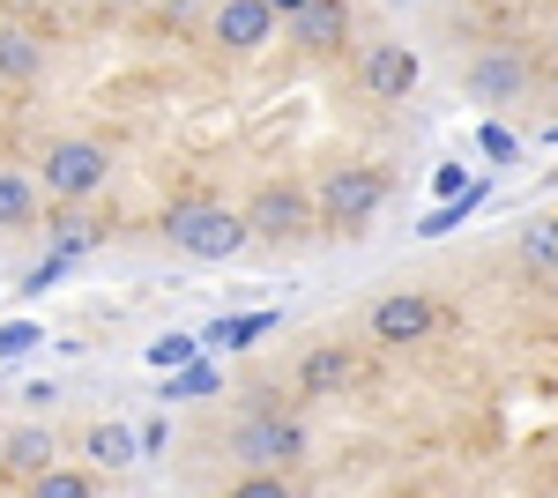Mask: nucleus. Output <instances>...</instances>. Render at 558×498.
Returning <instances> with one entry per match:
<instances>
[{
  "instance_id": "obj_1",
  "label": "nucleus",
  "mask_w": 558,
  "mask_h": 498,
  "mask_svg": "<svg viewBox=\"0 0 558 498\" xmlns=\"http://www.w3.org/2000/svg\"><path fill=\"white\" fill-rule=\"evenodd\" d=\"M165 246L186 260H239L254 246V223H246V208L223 202H172L165 208Z\"/></svg>"
},
{
  "instance_id": "obj_2",
  "label": "nucleus",
  "mask_w": 558,
  "mask_h": 498,
  "mask_svg": "<svg viewBox=\"0 0 558 498\" xmlns=\"http://www.w3.org/2000/svg\"><path fill=\"white\" fill-rule=\"evenodd\" d=\"M231 461H246V469H291V461H305V424L283 402L260 394L254 410H246V424L231 432Z\"/></svg>"
},
{
  "instance_id": "obj_3",
  "label": "nucleus",
  "mask_w": 558,
  "mask_h": 498,
  "mask_svg": "<svg viewBox=\"0 0 558 498\" xmlns=\"http://www.w3.org/2000/svg\"><path fill=\"white\" fill-rule=\"evenodd\" d=\"M320 223L328 231H357V223H373V208L387 202V179L373 165H336L328 179H320Z\"/></svg>"
},
{
  "instance_id": "obj_4",
  "label": "nucleus",
  "mask_w": 558,
  "mask_h": 498,
  "mask_svg": "<svg viewBox=\"0 0 558 498\" xmlns=\"http://www.w3.org/2000/svg\"><path fill=\"white\" fill-rule=\"evenodd\" d=\"M105 142H83V134H68V142H52L45 149V194H60V202H89L97 186H105Z\"/></svg>"
},
{
  "instance_id": "obj_5",
  "label": "nucleus",
  "mask_w": 558,
  "mask_h": 498,
  "mask_svg": "<svg viewBox=\"0 0 558 498\" xmlns=\"http://www.w3.org/2000/svg\"><path fill=\"white\" fill-rule=\"evenodd\" d=\"M417 75H425V60H417V45H402V38H373L357 52V83H365V97H380V105H402L417 89Z\"/></svg>"
},
{
  "instance_id": "obj_6",
  "label": "nucleus",
  "mask_w": 558,
  "mask_h": 498,
  "mask_svg": "<svg viewBox=\"0 0 558 498\" xmlns=\"http://www.w3.org/2000/svg\"><path fill=\"white\" fill-rule=\"evenodd\" d=\"M246 223H254L260 246H291V239H305L320 223V202H305L299 186H260L246 202Z\"/></svg>"
},
{
  "instance_id": "obj_7",
  "label": "nucleus",
  "mask_w": 558,
  "mask_h": 498,
  "mask_svg": "<svg viewBox=\"0 0 558 498\" xmlns=\"http://www.w3.org/2000/svg\"><path fill=\"white\" fill-rule=\"evenodd\" d=\"M432 328H439V305H432L425 291H387V297H373V313H365V335L387 342V350H410V342H425Z\"/></svg>"
},
{
  "instance_id": "obj_8",
  "label": "nucleus",
  "mask_w": 558,
  "mask_h": 498,
  "mask_svg": "<svg viewBox=\"0 0 558 498\" xmlns=\"http://www.w3.org/2000/svg\"><path fill=\"white\" fill-rule=\"evenodd\" d=\"M276 23H283V15H276L268 0H223V8H216V45H223V52H260V45L276 38Z\"/></svg>"
},
{
  "instance_id": "obj_9",
  "label": "nucleus",
  "mask_w": 558,
  "mask_h": 498,
  "mask_svg": "<svg viewBox=\"0 0 558 498\" xmlns=\"http://www.w3.org/2000/svg\"><path fill=\"white\" fill-rule=\"evenodd\" d=\"M350 379H357V357H350L343 342H320V350H305V357H299V394H305V402L343 394Z\"/></svg>"
},
{
  "instance_id": "obj_10",
  "label": "nucleus",
  "mask_w": 558,
  "mask_h": 498,
  "mask_svg": "<svg viewBox=\"0 0 558 498\" xmlns=\"http://www.w3.org/2000/svg\"><path fill=\"white\" fill-rule=\"evenodd\" d=\"M283 31H291V45H305V52H328V45H343V31H350V0H305Z\"/></svg>"
},
{
  "instance_id": "obj_11",
  "label": "nucleus",
  "mask_w": 558,
  "mask_h": 498,
  "mask_svg": "<svg viewBox=\"0 0 558 498\" xmlns=\"http://www.w3.org/2000/svg\"><path fill=\"white\" fill-rule=\"evenodd\" d=\"M105 246V223L83 216V208H68L60 223H45V253H60V260H83V253Z\"/></svg>"
},
{
  "instance_id": "obj_12",
  "label": "nucleus",
  "mask_w": 558,
  "mask_h": 498,
  "mask_svg": "<svg viewBox=\"0 0 558 498\" xmlns=\"http://www.w3.org/2000/svg\"><path fill=\"white\" fill-rule=\"evenodd\" d=\"M8 469L15 476H45V469H60V447H52V432L45 424H23V432H8Z\"/></svg>"
},
{
  "instance_id": "obj_13",
  "label": "nucleus",
  "mask_w": 558,
  "mask_h": 498,
  "mask_svg": "<svg viewBox=\"0 0 558 498\" xmlns=\"http://www.w3.org/2000/svg\"><path fill=\"white\" fill-rule=\"evenodd\" d=\"M0 75H8V83H38V75H45V38L15 31V23H0Z\"/></svg>"
},
{
  "instance_id": "obj_14",
  "label": "nucleus",
  "mask_w": 558,
  "mask_h": 498,
  "mask_svg": "<svg viewBox=\"0 0 558 498\" xmlns=\"http://www.w3.org/2000/svg\"><path fill=\"white\" fill-rule=\"evenodd\" d=\"M83 454L89 461H105V469H134L142 461V432H128V424H89V439H83Z\"/></svg>"
},
{
  "instance_id": "obj_15",
  "label": "nucleus",
  "mask_w": 558,
  "mask_h": 498,
  "mask_svg": "<svg viewBox=\"0 0 558 498\" xmlns=\"http://www.w3.org/2000/svg\"><path fill=\"white\" fill-rule=\"evenodd\" d=\"M268 328H276L268 305H260V313H231V320H209V328H202V350H254Z\"/></svg>"
},
{
  "instance_id": "obj_16",
  "label": "nucleus",
  "mask_w": 558,
  "mask_h": 498,
  "mask_svg": "<svg viewBox=\"0 0 558 498\" xmlns=\"http://www.w3.org/2000/svg\"><path fill=\"white\" fill-rule=\"evenodd\" d=\"M521 83H529V68H521L514 52H492V60H476V68H470V89L484 97V105H499V97H514Z\"/></svg>"
},
{
  "instance_id": "obj_17",
  "label": "nucleus",
  "mask_w": 558,
  "mask_h": 498,
  "mask_svg": "<svg viewBox=\"0 0 558 498\" xmlns=\"http://www.w3.org/2000/svg\"><path fill=\"white\" fill-rule=\"evenodd\" d=\"M23 223H38V186L23 171H0V231H23Z\"/></svg>"
},
{
  "instance_id": "obj_18",
  "label": "nucleus",
  "mask_w": 558,
  "mask_h": 498,
  "mask_svg": "<svg viewBox=\"0 0 558 498\" xmlns=\"http://www.w3.org/2000/svg\"><path fill=\"white\" fill-rule=\"evenodd\" d=\"M521 260L544 268V276L558 268V216H529V223H521Z\"/></svg>"
},
{
  "instance_id": "obj_19",
  "label": "nucleus",
  "mask_w": 558,
  "mask_h": 498,
  "mask_svg": "<svg viewBox=\"0 0 558 498\" xmlns=\"http://www.w3.org/2000/svg\"><path fill=\"white\" fill-rule=\"evenodd\" d=\"M216 387H223V373H216L209 350H202L194 365H179V373L165 379V402H194V394H216Z\"/></svg>"
},
{
  "instance_id": "obj_20",
  "label": "nucleus",
  "mask_w": 558,
  "mask_h": 498,
  "mask_svg": "<svg viewBox=\"0 0 558 498\" xmlns=\"http://www.w3.org/2000/svg\"><path fill=\"white\" fill-rule=\"evenodd\" d=\"M142 357H149V373H179V365H194V357H202V335H179L172 328V335H157Z\"/></svg>"
},
{
  "instance_id": "obj_21",
  "label": "nucleus",
  "mask_w": 558,
  "mask_h": 498,
  "mask_svg": "<svg viewBox=\"0 0 558 498\" xmlns=\"http://www.w3.org/2000/svg\"><path fill=\"white\" fill-rule=\"evenodd\" d=\"M31 498H97V484L83 469H45V476H31Z\"/></svg>"
},
{
  "instance_id": "obj_22",
  "label": "nucleus",
  "mask_w": 558,
  "mask_h": 498,
  "mask_svg": "<svg viewBox=\"0 0 558 498\" xmlns=\"http://www.w3.org/2000/svg\"><path fill=\"white\" fill-rule=\"evenodd\" d=\"M231 498H299V491H291V469H246L231 484Z\"/></svg>"
},
{
  "instance_id": "obj_23",
  "label": "nucleus",
  "mask_w": 558,
  "mask_h": 498,
  "mask_svg": "<svg viewBox=\"0 0 558 498\" xmlns=\"http://www.w3.org/2000/svg\"><path fill=\"white\" fill-rule=\"evenodd\" d=\"M484 202V186H462V202H447V208H432L425 223H417V239H447V231H454V223H462V216H470V208Z\"/></svg>"
},
{
  "instance_id": "obj_24",
  "label": "nucleus",
  "mask_w": 558,
  "mask_h": 498,
  "mask_svg": "<svg viewBox=\"0 0 558 498\" xmlns=\"http://www.w3.org/2000/svg\"><path fill=\"white\" fill-rule=\"evenodd\" d=\"M45 335H38V320H0V365H15V357H31Z\"/></svg>"
},
{
  "instance_id": "obj_25",
  "label": "nucleus",
  "mask_w": 558,
  "mask_h": 498,
  "mask_svg": "<svg viewBox=\"0 0 558 498\" xmlns=\"http://www.w3.org/2000/svg\"><path fill=\"white\" fill-rule=\"evenodd\" d=\"M68 268H75V260H60V253H45V260H31V268H23V283H15V291H23V297H45L52 283H60V276H68Z\"/></svg>"
},
{
  "instance_id": "obj_26",
  "label": "nucleus",
  "mask_w": 558,
  "mask_h": 498,
  "mask_svg": "<svg viewBox=\"0 0 558 498\" xmlns=\"http://www.w3.org/2000/svg\"><path fill=\"white\" fill-rule=\"evenodd\" d=\"M476 142H484V157H499V165H514V157H521V142L507 134V126H484Z\"/></svg>"
},
{
  "instance_id": "obj_27",
  "label": "nucleus",
  "mask_w": 558,
  "mask_h": 498,
  "mask_svg": "<svg viewBox=\"0 0 558 498\" xmlns=\"http://www.w3.org/2000/svg\"><path fill=\"white\" fill-rule=\"evenodd\" d=\"M165 439H172V424H165V416H149V424H142V454H165Z\"/></svg>"
},
{
  "instance_id": "obj_28",
  "label": "nucleus",
  "mask_w": 558,
  "mask_h": 498,
  "mask_svg": "<svg viewBox=\"0 0 558 498\" xmlns=\"http://www.w3.org/2000/svg\"><path fill=\"white\" fill-rule=\"evenodd\" d=\"M268 8H276V15H283V23H291V15H299L305 0H268Z\"/></svg>"
}]
</instances>
